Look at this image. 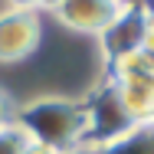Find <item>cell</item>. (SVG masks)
<instances>
[{"label":"cell","instance_id":"6da1fadb","mask_svg":"<svg viewBox=\"0 0 154 154\" xmlns=\"http://www.w3.org/2000/svg\"><path fill=\"white\" fill-rule=\"evenodd\" d=\"M13 118L30 131L36 144H46L59 154L85 148V98L26 95L17 98Z\"/></svg>","mask_w":154,"mask_h":154},{"label":"cell","instance_id":"5b68a950","mask_svg":"<svg viewBox=\"0 0 154 154\" xmlns=\"http://www.w3.org/2000/svg\"><path fill=\"white\" fill-rule=\"evenodd\" d=\"M148 23H151L148 3H131V0H128L125 13L112 23V30L95 39L105 69H108L112 62L128 59V56H134V53L144 49V43H148Z\"/></svg>","mask_w":154,"mask_h":154},{"label":"cell","instance_id":"8fae6325","mask_svg":"<svg viewBox=\"0 0 154 154\" xmlns=\"http://www.w3.org/2000/svg\"><path fill=\"white\" fill-rule=\"evenodd\" d=\"M66 154H89V151H85V148H79V151H66Z\"/></svg>","mask_w":154,"mask_h":154},{"label":"cell","instance_id":"277c9868","mask_svg":"<svg viewBox=\"0 0 154 154\" xmlns=\"http://www.w3.org/2000/svg\"><path fill=\"white\" fill-rule=\"evenodd\" d=\"M128 7V0H56V3H39L43 17L49 26L79 36V39H98L112 30Z\"/></svg>","mask_w":154,"mask_h":154},{"label":"cell","instance_id":"7a4b0ae2","mask_svg":"<svg viewBox=\"0 0 154 154\" xmlns=\"http://www.w3.org/2000/svg\"><path fill=\"white\" fill-rule=\"evenodd\" d=\"M141 118L128 108L125 95L115 82H102L89 98H85V151L108 148L115 141L128 138L134 128H141Z\"/></svg>","mask_w":154,"mask_h":154},{"label":"cell","instance_id":"9c48e42d","mask_svg":"<svg viewBox=\"0 0 154 154\" xmlns=\"http://www.w3.org/2000/svg\"><path fill=\"white\" fill-rule=\"evenodd\" d=\"M26 154H59V151H53V148H46V144H36V141H33Z\"/></svg>","mask_w":154,"mask_h":154},{"label":"cell","instance_id":"ba28073f","mask_svg":"<svg viewBox=\"0 0 154 154\" xmlns=\"http://www.w3.org/2000/svg\"><path fill=\"white\" fill-rule=\"evenodd\" d=\"M13 112H17V98L7 92V85L0 82V125L10 122V118H13Z\"/></svg>","mask_w":154,"mask_h":154},{"label":"cell","instance_id":"3957f363","mask_svg":"<svg viewBox=\"0 0 154 154\" xmlns=\"http://www.w3.org/2000/svg\"><path fill=\"white\" fill-rule=\"evenodd\" d=\"M46 17L39 3H3L0 7V69H20L43 49Z\"/></svg>","mask_w":154,"mask_h":154},{"label":"cell","instance_id":"8992f818","mask_svg":"<svg viewBox=\"0 0 154 154\" xmlns=\"http://www.w3.org/2000/svg\"><path fill=\"white\" fill-rule=\"evenodd\" d=\"M89 154H154V128L151 125H141V128H134L128 138L108 144V148L89 151Z\"/></svg>","mask_w":154,"mask_h":154},{"label":"cell","instance_id":"30bf717a","mask_svg":"<svg viewBox=\"0 0 154 154\" xmlns=\"http://www.w3.org/2000/svg\"><path fill=\"white\" fill-rule=\"evenodd\" d=\"M144 125H151V128H154V105H151V112H148V122H144Z\"/></svg>","mask_w":154,"mask_h":154},{"label":"cell","instance_id":"52a82bcc","mask_svg":"<svg viewBox=\"0 0 154 154\" xmlns=\"http://www.w3.org/2000/svg\"><path fill=\"white\" fill-rule=\"evenodd\" d=\"M30 144H33L30 131L17 122V118H10V122L0 125V154H26Z\"/></svg>","mask_w":154,"mask_h":154}]
</instances>
